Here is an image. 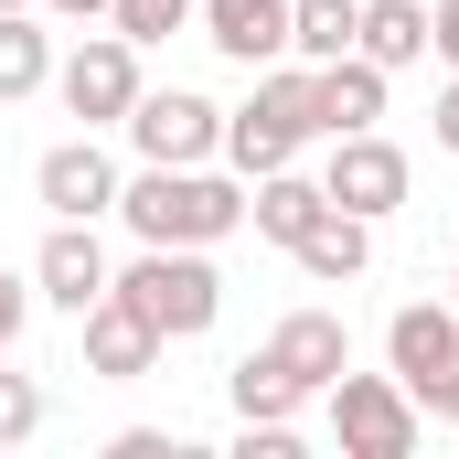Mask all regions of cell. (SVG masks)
<instances>
[{
  "label": "cell",
  "mask_w": 459,
  "mask_h": 459,
  "mask_svg": "<svg viewBox=\"0 0 459 459\" xmlns=\"http://www.w3.org/2000/svg\"><path fill=\"white\" fill-rule=\"evenodd\" d=\"M117 225L139 246H225L246 225V182H225L214 160H139V182H117Z\"/></svg>",
  "instance_id": "6da1fadb"
},
{
  "label": "cell",
  "mask_w": 459,
  "mask_h": 459,
  "mask_svg": "<svg viewBox=\"0 0 459 459\" xmlns=\"http://www.w3.org/2000/svg\"><path fill=\"white\" fill-rule=\"evenodd\" d=\"M117 299L160 332V342H204L225 321V278H214V246H139L128 267L108 278Z\"/></svg>",
  "instance_id": "7a4b0ae2"
},
{
  "label": "cell",
  "mask_w": 459,
  "mask_h": 459,
  "mask_svg": "<svg viewBox=\"0 0 459 459\" xmlns=\"http://www.w3.org/2000/svg\"><path fill=\"white\" fill-rule=\"evenodd\" d=\"M310 139H321V117H310V65H299V54L256 65V97H246V108H225V160H235V182L289 171Z\"/></svg>",
  "instance_id": "3957f363"
},
{
  "label": "cell",
  "mask_w": 459,
  "mask_h": 459,
  "mask_svg": "<svg viewBox=\"0 0 459 459\" xmlns=\"http://www.w3.org/2000/svg\"><path fill=\"white\" fill-rule=\"evenodd\" d=\"M321 406H332L342 459H406V449H417V428H428V417H417V395H406L395 374H352V363L321 385Z\"/></svg>",
  "instance_id": "277c9868"
},
{
  "label": "cell",
  "mask_w": 459,
  "mask_h": 459,
  "mask_svg": "<svg viewBox=\"0 0 459 459\" xmlns=\"http://www.w3.org/2000/svg\"><path fill=\"white\" fill-rule=\"evenodd\" d=\"M54 97L86 128H117V117L139 108V43L128 32H86L75 54H54Z\"/></svg>",
  "instance_id": "5b68a950"
},
{
  "label": "cell",
  "mask_w": 459,
  "mask_h": 459,
  "mask_svg": "<svg viewBox=\"0 0 459 459\" xmlns=\"http://www.w3.org/2000/svg\"><path fill=\"white\" fill-rule=\"evenodd\" d=\"M117 128H128V150H139V160H171V171L225 150V108H214V97H193V86H139V108L117 117Z\"/></svg>",
  "instance_id": "8992f818"
},
{
  "label": "cell",
  "mask_w": 459,
  "mask_h": 459,
  "mask_svg": "<svg viewBox=\"0 0 459 459\" xmlns=\"http://www.w3.org/2000/svg\"><path fill=\"white\" fill-rule=\"evenodd\" d=\"M117 171L108 139L97 128H75V139H54L43 160H32V193H43V214H65V225H97V214H117Z\"/></svg>",
  "instance_id": "52a82bcc"
},
{
  "label": "cell",
  "mask_w": 459,
  "mask_h": 459,
  "mask_svg": "<svg viewBox=\"0 0 459 459\" xmlns=\"http://www.w3.org/2000/svg\"><path fill=\"white\" fill-rule=\"evenodd\" d=\"M321 193H332L342 214H363V225H385V214L406 204V150H395L385 128H352V139H332V171H321Z\"/></svg>",
  "instance_id": "ba28073f"
},
{
  "label": "cell",
  "mask_w": 459,
  "mask_h": 459,
  "mask_svg": "<svg viewBox=\"0 0 459 459\" xmlns=\"http://www.w3.org/2000/svg\"><path fill=\"white\" fill-rule=\"evenodd\" d=\"M108 246H97V225H65L54 214V235H43V256H32V299H54L65 321H86L97 299H108Z\"/></svg>",
  "instance_id": "9c48e42d"
},
{
  "label": "cell",
  "mask_w": 459,
  "mask_h": 459,
  "mask_svg": "<svg viewBox=\"0 0 459 459\" xmlns=\"http://www.w3.org/2000/svg\"><path fill=\"white\" fill-rule=\"evenodd\" d=\"M449 363H459V310L449 299H406V310L385 321V374H395L406 395H428Z\"/></svg>",
  "instance_id": "30bf717a"
},
{
  "label": "cell",
  "mask_w": 459,
  "mask_h": 459,
  "mask_svg": "<svg viewBox=\"0 0 459 459\" xmlns=\"http://www.w3.org/2000/svg\"><path fill=\"white\" fill-rule=\"evenodd\" d=\"M75 332H86V374H97V385H139V374H150V363H160V332H150V321H139V310H128V299H97V310H86V321H75Z\"/></svg>",
  "instance_id": "8fae6325"
},
{
  "label": "cell",
  "mask_w": 459,
  "mask_h": 459,
  "mask_svg": "<svg viewBox=\"0 0 459 459\" xmlns=\"http://www.w3.org/2000/svg\"><path fill=\"white\" fill-rule=\"evenodd\" d=\"M193 32H204L225 65L256 75V65H278V54H289V0H204V11H193Z\"/></svg>",
  "instance_id": "7c38bea8"
},
{
  "label": "cell",
  "mask_w": 459,
  "mask_h": 459,
  "mask_svg": "<svg viewBox=\"0 0 459 459\" xmlns=\"http://www.w3.org/2000/svg\"><path fill=\"white\" fill-rule=\"evenodd\" d=\"M385 65H363V54H332V65H310V117H321V139H352V128H374L385 117Z\"/></svg>",
  "instance_id": "4fadbf2b"
},
{
  "label": "cell",
  "mask_w": 459,
  "mask_h": 459,
  "mask_svg": "<svg viewBox=\"0 0 459 459\" xmlns=\"http://www.w3.org/2000/svg\"><path fill=\"white\" fill-rule=\"evenodd\" d=\"M267 352L289 363V385H299V395H321V385L352 363V332H342V310H289V321L267 332Z\"/></svg>",
  "instance_id": "5bb4252c"
},
{
  "label": "cell",
  "mask_w": 459,
  "mask_h": 459,
  "mask_svg": "<svg viewBox=\"0 0 459 459\" xmlns=\"http://www.w3.org/2000/svg\"><path fill=\"white\" fill-rule=\"evenodd\" d=\"M321 204H332V193H321V182H310L299 160H289V171H256V182H246V225L267 235V246H299V235L321 225Z\"/></svg>",
  "instance_id": "9a60e30c"
},
{
  "label": "cell",
  "mask_w": 459,
  "mask_h": 459,
  "mask_svg": "<svg viewBox=\"0 0 459 459\" xmlns=\"http://www.w3.org/2000/svg\"><path fill=\"white\" fill-rule=\"evenodd\" d=\"M352 54H363V65H385V75L428 65V0H363V32H352Z\"/></svg>",
  "instance_id": "2e32d148"
},
{
  "label": "cell",
  "mask_w": 459,
  "mask_h": 459,
  "mask_svg": "<svg viewBox=\"0 0 459 459\" xmlns=\"http://www.w3.org/2000/svg\"><path fill=\"white\" fill-rule=\"evenodd\" d=\"M289 256H299L310 278H332V289H342V278H363V267H374V225H363V214H342V204H321V225L299 235Z\"/></svg>",
  "instance_id": "e0dca14e"
},
{
  "label": "cell",
  "mask_w": 459,
  "mask_h": 459,
  "mask_svg": "<svg viewBox=\"0 0 459 459\" xmlns=\"http://www.w3.org/2000/svg\"><path fill=\"white\" fill-rule=\"evenodd\" d=\"M43 86H54V32L32 11H0V108H22Z\"/></svg>",
  "instance_id": "ac0fdd59"
},
{
  "label": "cell",
  "mask_w": 459,
  "mask_h": 459,
  "mask_svg": "<svg viewBox=\"0 0 459 459\" xmlns=\"http://www.w3.org/2000/svg\"><path fill=\"white\" fill-rule=\"evenodd\" d=\"M352 32H363V0H289V54H299V65L352 54Z\"/></svg>",
  "instance_id": "d6986e66"
},
{
  "label": "cell",
  "mask_w": 459,
  "mask_h": 459,
  "mask_svg": "<svg viewBox=\"0 0 459 459\" xmlns=\"http://www.w3.org/2000/svg\"><path fill=\"white\" fill-rule=\"evenodd\" d=\"M225 395H235V417H299V406H310V395L289 385V363H278L267 342H256V352L225 374Z\"/></svg>",
  "instance_id": "ffe728a7"
},
{
  "label": "cell",
  "mask_w": 459,
  "mask_h": 459,
  "mask_svg": "<svg viewBox=\"0 0 459 459\" xmlns=\"http://www.w3.org/2000/svg\"><path fill=\"white\" fill-rule=\"evenodd\" d=\"M193 11H204V0H117V11H108V32H128V43L150 54V43H171V32H193Z\"/></svg>",
  "instance_id": "44dd1931"
},
{
  "label": "cell",
  "mask_w": 459,
  "mask_h": 459,
  "mask_svg": "<svg viewBox=\"0 0 459 459\" xmlns=\"http://www.w3.org/2000/svg\"><path fill=\"white\" fill-rule=\"evenodd\" d=\"M22 438H43V385L11 374V352H0V449H22Z\"/></svg>",
  "instance_id": "7402d4cb"
},
{
  "label": "cell",
  "mask_w": 459,
  "mask_h": 459,
  "mask_svg": "<svg viewBox=\"0 0 459 459\" xmlns=\"http://www.w3.org/2000/svg\"><path fill=\"white\" fill-rule=\"evenodd\" d=\"M108 459H182V438H171V428H117Z\"/></svg>",
  "instance_id": "603a6c76"
},
{
  "label": "cell",
  "mask_w": 459,
  "mask_h": 459,
  "mask_svg": "<svg viewBox=\"0 0 459 459\" xmlns=\"http://www.w3.org/2000/svg\"><path fill=\"white\" fill-rule=\"evenodd\" d=\"M22 321H32V278H11V267H0V352L22 342Z\"/></svg>",
  "instance_id": "cb8c5ba5"
},
{
  "label": "cell",
  "mask_w": 459,
  "mask_h": 459,
  "mask_svg": "<svg viewBox=\"0 0 459 459\" xmlns=\"http://www.w3.org/2000/svg\"><path fill=\"white\" fill-rule=\"evenodd\" d=\"M428 54L459 75V0H438V11H428Z\"/></svg>",
  "instance_id": "d4e9b609"
},
{
  "label": "cell",
  "mask_w": 459,
  "mask_h": 459,
  "mask_svg": "<svg viewBox=\"0 0 459 459\" xmlns=\"http://www.w3.org/2000/svg\"><path fill=\"white\" fill-rule=\"evenodd\" d=\"M428 139H438V150H449V160H459V75H449V86H438V108H428Z\"/></svg>",
  "instance_id": "484cf974"
},
{
  "label": "cell",
  "mask_w": 459,
  "mask_h": 459,
  "mask_svg": "<svg viewBox=\"0 0 459 459\" xmlns=\"http://www.w3.org/2000/svg\"><path fill=\"white\" fill-rule=\"evenodd\" d=\"M417 417H438V428H459V363L438 374V385H428V395H417Z\"/></svg>",
  "instance_id": "4316f807"
},
{
  "label": "cell",
  "mask_w": 459,
  "mask_h": 459,
  "mask_svg": "<svg viewBox=\"0 0 459 459\" xmlns=\"http://www.w3.org/2000/svg\"><path fill=\"white\" fill-rule=\"evenodd\" d=\"M43 11H54V22H86V32H97V22H108L117 0H43Z\"/></svg>",
  "instance_id": "83f0119b"
},
{
  "label": "cell",
  "mask_w": 459,
  "mask_h": 459,
  "mask_svg": "<svg viewBox=\"0 0 459 459\" xmlns=\"http://www.w3.org/2000/svg\"><path fill=\"white\" fill-rule=\"evenodd\" d=\"M449 310H459V256H449Z\"/></svg>",
  "instance_id": "f1b7e54d"
},
{
  "label": "cell",
  "mask_w": 459,
  "mask_h": 459,
  "mask_svg": "<svg viewBox=\"0 0 459 459\" xmlns=\"http://www.w3.org/2000/svg\"><path fill=\"white\" fill-rule=\"evenodd\" d=\"M0 11H32V0H0Z\"/></svg>",
  "instance_id": "f546056e"
}]
</instances>
